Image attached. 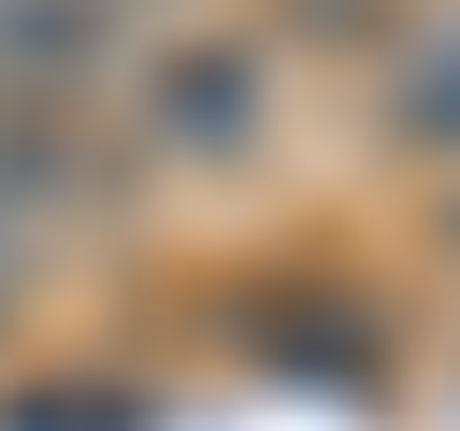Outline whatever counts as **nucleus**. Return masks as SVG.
<instances>
[{
  "label": "nucleus",
  "mask_w": 460,
  "mask_h": 431,
  "mask_svg": "<svg viewBox=\"0 0 460 431\" xmlns=\"http://www.w3.org/2000/svg\"><path fill=\"white\" fill-rule=\"evenodd\" d=\"M129 144L158 172H244L273 144V57L244 29H187L129 72Z\"/></svg>",
  "instance_id": "nucleus-1"
},
{
  "label": "nucleus",
  "mask_w": 460,
  "mask_h": 431,
  "mask_svg": "<svg viewBox=\"0 0 460 431\" xmlns=\"http://www.w3.org/2000/svg\"><path fill=\"white\" fill-rule=\"evenodd\" d=\"M129 72V0H0V101H86Z\"/></svg>",
  "instance_id": "nucleus-2"
},
{
  "label": "nucleus",
  "mask_w": 460,
  "mask_h": 431,
  "mask_svg": "<svg viewBox=\"0 0 460 431\" xmlns=\"http://www.w3.org/2000/svg\"><path fill=\"white\" fill-rule=\"evenodd\" d=\"M230 330H244L273 374H302V388H388V374H374V359H388L374 316L331 302V287H302V273H288V287H230Z\"/></svg>",
  "instance_id": "nucleus-3"
},
{
  "label": "nucleus",
  "mask_w": 460,
  "mask_h": 431,
  "mask_svg": "<svg viewBox=\"0 0 460 431\" xmlns=\"http://www.w3.org/2000/svg\"><path fill=\"white\" fill-rule=\"evenodd\" d=\"M374 144L460 187V14H417V29L388 43V72H374Z\"/></svg>",
  "instance_id": "nucleus-4"
},
{
  "label": "nucleus",
  "mask_w": 460,
  "mask_h": 431,
  "mask_svg": "<svg viewBox=\"0 0 460 431\" xmlns=\"http://www.w3.org/2000/svg\"><path fill=\"white\" fill-rule=\"evenodd\" d=\"M273 29L316 43V57H388L402 43V0H273Z\"/></svg>",
  "instance_id": "nucleus-5"
},
{
  "label": "nucleus",
  "mask_w": 460,
  "mask_h": 431,
  "mask_svg": "<svg viewBox=\"0 0 460 431\" xmlns=\"http://www.w3.org/2000/svg\"><path fill=\"white\" fill-rule=\"evenodd\" d=\"M14 431H144V402H101V388H72V402H14Z\"/></svg>",
  "instance_id": "nucleus-6"
},
{
  "label": "nucleus",
  "mask_w": 460,
  "mask_h": 431,
  "mask_svg": "<svg viewBox=\"0 0 460 431\" xmlns=\"http://www.w3.org/2000/svg\"><path fill=\"white\" fill-rule=\"evenodd\" d=\"M14 273H29V216L0 201V302H14Z\"/></svg>",
  "instance_id": "nucleus-7"
},
{
  "label": "nucleus",
  "mask_w": 460,
  "mask_h": 431,
  "mask_svg": "<svg viewBox=\"0 0 460 431\" xmlns=\"http://www.w3.org/2000/svg\"><path fill=\"white\" fill-rule=\"evenodd\" d=\"M0 316H14V302H0Z\"/></svg>",
  "instance_id": "nucleus-8"
},
{
  "label": "nucleus",
  "mask_w": 460,
  "mask_h": 431,
  "mask_svg": "<svg viewBox=\"0 0 460 431\" xmlns=\"http://www.w3.org/2000/svg\"><path fill=\"white\" fill-rule=\"evenodd\" d=\"M129 14H144V0H129Z\"/></svg>",
  "instance_id": "nucleus-9"
}]
</instances>
